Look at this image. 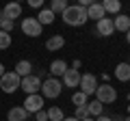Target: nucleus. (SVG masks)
<instances>
[{
    "instance_id": "obj_1",
    "label": "nucleus",
    "mask_w": 130,
    "mask_h": 121,
    "mask_svg": "<svg viewBox=\"0 0 130 121\" xmlns=\"http://www.w3.org/2000/svg\"><path fill=\"white\" fill-rule=\"evenodd\" d=\"M63 22L67 26H83V24H87V9H83L80 5H70L63 11Z\"/></svg>"
},
{
    "instance_id": "obj_2",
    "label": "nucleus",
    "mask_w": 130,
    "mask_h": 121,
    "mask_svg": "<svg viewBox=\"0 0 130 121\" xmlns=\"http://www.w3.org/2000/svg\"><path fill=\"white\" fill-rule=\"evenodd\" d=\"M63 93V82L61 78H46L41 82V97H48V99H56L59 95Z\"/></svg>"
},
{
    "instance_id": "obj_3",
    "label": "nucleus",
    "mask_w": 130,
    "mask_h": 121,
    "mask_svg": "<svg viewBox=\"0 0 130 121\" xmlns=\"http://www.w3.org/2000/svg\"><path fill=\"white\" fill-rule=\"evenodd\" d=\"M95 99L100 104H113L117 99V91H115V87H111V82H104V84H98V89H95Z\"/></svg>"
},
{
    "instance_id": "obj_4",
    "label": "nucleus",
    "mask_w": 130,
    "mask_h": 121,
    "mask_svg": "<svg viewBox=\"0 0 130 121\" xmlns=\"http://www.w3.org/2000/svg\"><path fill=\"white\" fill-rule=\"evenodd\" d=\"M20 82H22V78L15 71H5L0 78V89H2V93H15L20 89Z\"/></svg>"
},
{
    "instance_id": "obj_5",
    "label": "nucleus",
    "mask_w": 130,
    "mask_h": 121,
    "mask_svg": "<svg viewBox=\"0 0 130 121\" xmlns=\"http://www.w3.org/2000/svg\"><path fill=\"white\" fill-rule=\"evenodd\" d=\"M80 93H85L89 97V95H95V89H98V76L93 74H80Z\"/></svg>"
},
{
    "instance_id": "obj_6",
    "label": "nucleus",
    "mask_w": 130,
    "mask_h": 121,
    "mask_svg": "<svg viewBox=\"0 0 130 121\" xmlns=\"http://www.w3.org/2000/svg\"><path fill=\"white\" fill-rule=\"evenodd\" d=\"M41 24L37 22V17H24L22 19V33L26 37H39L41 35Z\"/></svg>"
},
{
    "instance_id": "obj_7",
    "label": "nucleus",
    "mask_w": 130,
    "mask_h": 121,
    "mask_svg": "<svg viewBox=\"0 0 130 121\" xmlns=\"http://www.w3.org/2000/svg\"><path fill=\"white\" fill-rule=\"evenodd\" d=\"M20 87H22V91L26 95H35V93H39V89H41V80L35 74H30V76H26V78H22Z\"/></svg>"
},
{
    "instance_id": "obj_8",
    "label": "nucleus",
    "mask_w": 130,
    "mask_h": 121,
    "mask_svg": "<svg viewBox=\"0 0 130 121\" xmlns=\"http://www.w3.org/2000/svg\"><path fill=\"white\" fill-rule=\"evenodd\" d=\"M24 110L30 115V112H39L43 110V97L39 93L35 95H26V99H24Z\"/></svg>"
},
{
    "instance_id": "obj_9",
    "label": "nucleus",
    "mask_w": 130,
    "mask_h": 121,
    "mask_svg": "<svg viewBox=\"0 0 130 121\" xmlns=\"http://www.w3.org/2000/svg\"><path fill=\"white\" fill-rule=\"evenodd\" d=\"M95 33H98V37H111L115 33L113 17H102L100 22H95Z\"/></svg>"
},
{
    "instance_id": "obj_10",
    "label": "nucleus",
    "mask_w": 130,
    "mask_h": 121,
    "mask_svg": "<svg viewBox=\"0 0 130 121\" xmlns=\"http://www.w3.org/2000/svg\"><path fill=\"white\" fill-rule=\"evenodd\" d=\"M61 82H63V89L67 87V89H76L80 84V71H76V69H67L63 76H61Z\"/></svg>"
},
{
    "instance_id": "obj_11",
    "label": "nucleus",
    "mask_w": 130,
    "mask_h": 121,
    "mask_svg": "<svg viewBox=\"0 0 130 121\" xmlns=\"http://www.w3.org/2000/svg\"><path fill=\"white\" fill-rule=\"evenodd\" d=\"M2 13H5L7 19H11V22H15L18 17H22V5L20 2H7L5 9H0Z\"/></svg>"
},
{
    "instance_id": "obj_12",
    "label": "nucleus",
    "mask_w": 130,
    "mask_h": 121,
    "mask_svg": "<svg viewBox=\"0 0 130 121\" xmlns=\"http://www.w3.org/2000/svg\"><path fill=\"white\" fill-rule=\"evenodd\" d=\"M102 17H106V13H104V9H102V2H91V5L87 7V19L100 22Z\"/></svg>"
},
{
    "instance_id": "obj_13",
    "label": "nucleus",
    "mask_w": 130,
    "mask_h": 121,
    "mask_svg": "<svg viewBox=\"0 0 130 121\" xmlns=\"http://www.w3.org/2000/svg\"><path fill=\"white\" fill-rule=\"evenodd\" d=\"M67 69H70V65H67V63H65L63 58L52 61V63H50V67H48V71L52 74V78H61V76H63Z\"/></svg>"
},
{
    "instance_id": "obj_14",
    "label": "nucleus",
    "mask_w": 130,
    "mask_h": 121,
    "mask_svg": "<svg viewBox=\"0 0 130 121\" xmlns=\"http://www.w3.org/2000/svg\"><path fill=\"white\" fill-rule=\"evenodd\" d=\"M7 121H28V112L24 110V106H13L7 112Z\"/></svg>"
},
{
    "instance_id": "obj_15",
    "label": "nucleus",
    "mask_w": 130,
    "mask_h": 121,
    "mask_svg": "<svg viewBox=\"0 0 130 121\" xmlns=\"http://www.w3.org/2000/svg\"><path fill=\"white\" fill-rule=\"evenodd\" d=\"M113 26H115V30H119V33H128L130 30V17L124 15V13L115 15V17H113Z\"/></svg>"
},
{
    "instance_id": "obj_16",
    "label": "nucleus",
    "mask_w": 130,
    "mask_h": 121,
    "mask_svg": "<svg viewBox=\"0 0 130 121\" xmlns=\"http://www.w3.org/2000/svg\"><path fill=\"white\" fill-rule=\"evenodd\" d=\"M115 78L119 80V82H128V80H130V63H117Z\"/></svg>"
},
{
    "instance_id": "obj_17",
    "label": "nucleus",
    "mask_w": 130,
    "mask_h": 121,
    "mask_svg": "<svg viewBox=\"0 0 130 121\" xmlns=\"http://www.w3.org/2000/svg\"><path fill=\"white\" fill-rule=\"evenodd\" d=\"M13 71L20 76V78H26V76L32 74V63L30 61H18V65H15Z\"/></svg>"
},
{
    "instance_id": "obj_18",
    "label": "nucleus",
    "mask_w": 130,
    "mask_h": 121,
    "mask_svg": "<svg viewBox=\"0 0 130 121\" xmlns=\"http://www.w3.org/2000/svg\"><path fill=\"white\" fill-rule=\"evenodd\" d=\"M63 46H65V39H63V35H52V37L46 41V48H48L50 52H56V50H61Z\"/></svg>"
},
{
    "instance_id": "obj_19",
    "label": "nucleus",
    "mask_w": 130,
    "mask_h": 121,
    "mask_svg": "<svg viewBox=\"0 0 130 121\" xmlns=\"http://www.w3.org/2000/svg\"><path fill=\"white\" fill-rule=\"evenodd\" d=\"M102 9H104V13L119 15L121 13V2H119V0H104V2H102Z\"/></svg>"
},
{
    "instance_id": "obj_20",
    "label": "nucleus",
    "mask_w": 130,
    "mask_h": 121,
    "mask_svg": "<svg viewBox=\"0 0 130 121\" xmlns=\"http://www.w3.org/2000/svg\"><path fill=\"white\" fill-rule=\"evenodd\" d=\"M87 112H89V117L98 119L100 115H104V106L98 102V99H93V102H87Z\"/></svg>"
},
{
    "instance_id": "obj_21",
    "label": "nucleus",
    "mask_w": 130,
    "mask_h": 121,
    "mask_svg": "<svg viewBox=\"0 0 130 121\" xmlns=\"http://www.w3.org/2000/svg\"><path fill=\"white\" fill-rule=\"evenodd\" d=\"M54 17H56V15L52 13L50 9H41V11H39V15H37V22L41 24V26H50V24L54 22Z\"/></svg>"
},
{
    "instance_id": "obj_22",
    "label": "nucleus",
    "mask_w": 130,
    "mask_h": 121,
    "mask_svg": "<svg viewBox=\"0 0 130 121\" xmlns=\"http://www.w3.org/2000/svg\"><path fill=\"white\" fill-rule=\"evenodd\" d=\"M63 119H65V115H63V110H61L59 106L48 108V121H63Z\"/></svg>"
},
{
    "instance_id": "obj_23",
    "label": "nucleus",
    "mask_w": 130,
    "mask_h": 121,
    "mask_svg": "<svg viewBox=\"0 0 130 121\" xmlns=\"http://www.w3.org/2000/svg\"><path fill=\"white\" fill-rule=\"evenodd\" d=\"M13 28H15V22L7 19V17H5V13L0 11V30H2V33H9V35H11V30H13Z\"/></svg>"
},
{
    "instance_id": "obj_24",
    "label": "nucleus",
    "mask_w": 130,
    "mask_h": 121,
    "mask_svg": "<svg viewBox=\"0 0 130 121\" xmlns=\"http://www.w3.org/2000/svg\"><path fill=\"white\" fill-rule=\"evenodd\" d=\"M67 7H70V5H67L65 0H52V2H50V11H52L54 15H56V13L63 15V11L67 9Z\"/></svg>"
},
{
    "instance_id": "obj_25",
    "label": "nucleus",
    "mask_w": 130,
    "mask_h": 121,
    "mask_svg": "<svg viewBox=\"0 0 130 121\" xmlns=\"http://www.w3.org/2000/svg\"><path fill=\"white\" fill-rule=\"evenodd\" d=\"M87 95H85V93H80V91H74V95H72V104H74V106L76 108H78V106H87Z\"/></svg>"
},
{
    "instance_id": "obj_26",
    "label": "nucleus",
    "mask_w": 130,
    "mask_h": 121,
    "mask_svg": "<svg viewBox=\"0 0 130 121\" xmlns=\"http://www.w3.org/2000/svg\"><path fill=\"white\" fill-rule=\"evenodd\" d=\"M9 46H11V35L0 30V50H7Z\"/></svg>"
},
{
    "instance_id": "obj_27",
    "label": "nucleus",
    "mask_w": 130,
    "mask_h": 121,
    "mask_svg": "<svg viewBox=\"0 0 130 121\" xmlns=\"http://www.w3.org/2000/svg\"><path fill=\"white\" fill-rule=\"evenodd\" d=\"M89 117V112H87V106H78L74 110V119H78V121H83V119H87Z\"/></svg>"
},
{
    "instance_id": "obj_28",
    "label": "nucleus",
    "mask_w": 130,
    "mask_h": 121,
    "mask_svg": "<svg viewBox=\"0 0 130 121\" xmlns=\"http://www.w3.org/2000/svg\"><path fill=\"white\" fill-rule=\"evenodd\" d=\"M28 7H32V9H39V11H41L43 0H28Z\"/></svg>"
},
{
    "instance_id": "obj_29",
    "label": "nucleus",
    "mask_w": 130,
    "mask_h": 121,
    "mask_svg": "<svg viewBox=\"0 0 130 121\" xmlns=\"http://www.w3.org/2000/svg\"><path fill=\"white\" fill-rule=\"evenodd\" d=\"M35 121H48V110H39V112H35Z\"/></svg>"
},
{
    "instance_id": "obj_30",
    "label": "nucleus",
    "mask_w": 130,
    "mask_h": 121,
    "mask_svg": "<svg viewBox=\"0 0 130 121\" xmlns=\"http://www.w3.org/2000/svg\"><path fill=\"white\" fill-rule=\"evenodd\" d=\"M35 76H37L39 80H46V78H48V69H39V71H37Z\"/></svg>"
},
{
    "instance_id": "obj_31",
    "label": "nucleus",
    "mask_w": 130,
    "mask_h": 121,
    "mask_svg": "<svg viewBox=\"0 0 130 121\" xmlns=\"http://www.w3.org/2000/svg\"><path fill=\"white\" fill-rule=\"evenodd\" d=\"M80 65H83V63H80V61H78V58H76V61H74V63H72V69H76V71H78V69H80Z\"/></svg>"
},
{
    "instance_id": "obj_32",
    "label": "nucleus",
    "mask_w": 130,
    "mask_h": 121,
    "mask_svg": "<svg viewBox=\"0 0 130 121\" xmlns=\"http://www.w3.org/2000/svg\"><path fill=\"white\" fill-rule=\"evenodd\" d=\"M95 121H113V117H106V115H100Z\"/></svg>"
},
{
    "instance_id": "obj_33",
    "label": "nucleus",
    "mask_w": 130,
    "mask_h": 121,
    "mask_svg": "<svg viewBox=\"0 0 130 121\" xmlns=\"http://www.w3.org/2000/svg\"><path fill=\"white\" fill-rule=\"evenodd\" d=\"M2 74H5V65L0 63V78H2Z\"/></svg>"
},
{
    "instance_id": "obj_34",
    "label": "nucleus",
    "mask_w": 130,
    "mask_h": 121,
    "mask_svg": "<svg viewBox=\"0 0 130 121\" xmlns=\"http://www.w3.org/2000/svg\"><path fill=\"white\" fill-rule=\"evenodd\" d=\"M63 121H78V119H74V117H65Z\"/></svg>"
},
{
    "instance_id": "obj_35",
    "label": "nucleus",
    "mask_w": 130,
    "mask_h": 121,
    "mask_svg": "<svg viewBox=\"0 0 130 121\" xmlns=\"http://www.w3.org/2000/svg\"><path fill=\"white\" fill-rule=\"evenodd\" d=\"M126 41H128V46H130V30L126 33Z\"/></svg>"
},
{
    "instance_id": "obj_36",
    "label": "nucleus",
    "mask_w": 130,
    "mask_h": 121,
    "mask_svg": "<svg viewBox=\"0 0 130 121\" xmlns=\"http://www.w3.org/2000/svg\"><path fill=\"white\" fill-rule=\"evenodd\" d=\"M83 121H95V119H93V117H87V119H83Z\"/></svg>"
},
{
    "instance_id": "obj_37",
    "label": "nucleus",
    "mask_w": 130,
    "mask_h": 121,
    "mask_svg": "<svg viewBox=\"0 0 130 121\" xmlns=\"http://www.w3.org/2000/svg\"><path fill=\"white\" fill-rule=\"evenodd\" d=\"M121 121H130V117H126V119H121Z\"/></svg>"
},
{
    "instance_id": "obj_38",
    "label": "nucleus",
    "mask_w": 130,
    "mask_h": 121,
    "mask_svg": "<svg viewBox=\"0 0 130 121\" xmlns=\"http://www.w3.org/2000/svg\"><path fill=\"white\" fill-rule=\"evenodd\" d=\"M128 117H130V104H128Z\"/></svg>"
}]
</instances>
